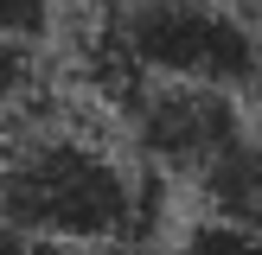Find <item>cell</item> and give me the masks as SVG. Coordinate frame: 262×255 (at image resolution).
<instances>
[{
    "label": "cell",
    "mask_w": 262,
    "mask_h": 255,
    "mask_svg": "<svg viewBox=\"0 0 262 255\" xmlns=\"http://www.w3.org/2000/svg\"><path fill=\"white\" fill-rule=\"evenodd\" d=\"M154 178L135 153L64 121L58 102L0 121V217L51 242H141Z\"/></svg>",
    "instance_id": "obj_1"
},
{
    "label": "cell",
    "mask_w": 262,
    "mask_h": 255,
    "mask_svg": "<svg viewBox=\"0 0 262 255\" xmlns=\"http://www.w3.org/2000/svg\"><path fill=\"white\" fill-rule=\"evenodd\" d=\"M90 70L109 76V102L128 76L217 83L243 102L262 96V26L243 0H109L90 32Z\"/></svg>",
    "instance_id": "obj_2"
},
{
    "label": "cell",
    "mask_w": 262,
    "mask_h": 255,
    "mask_svg": "<svg viewBox=\"0 0 262 255\" xmlns=\"http://www.w3.org/2000/svg\"><path fill=\"white\" fill-rule=\"evenodd\" d=\"M122 140L147 172L192 178L199 185L243 134H250V102L217 83H173V76H128L122 96Z\"/></svg>",
    "instance_id": "obj_3"
},
{
    "label": "cell",
    "mask_w": 262,
    "mask_h": 255,
    "mask_svg": "<svg viewBox=\"0 0 262 255\" xmlns=\"http://www.w3.org/2000/svg\"><path fill=\"white\" fill-rule=\"evenodd\" d=\"M199 198H205V211L262 230V128H250V134L199 178Z\"/></svg>",
    "instance_id": "obj_4"
},
{
    "label": "cell",
    "mask_w": 262,
    "mask_h": 255,
    "mask_svg": "<svg viewBox=\"0 0 262 255\" xmlns=\"http://www.w3.org/2000/svg\"><path fill=\"white\" fill-rule=\"evenodd\" d=\"M51 109V64L32 38H0V121Z\"/></svg>",
    "instance_id": "obj_5"
},
{
    "label": "cell",
    "mask_w": 262,
    "mask_h": 255,
    "mask_svg": "<svg viewBox=\"0 0 262 255\" xmlns=\"http://www.w3.org/2000/svg\"><path fill=\"white\" fill-rule=\"evenodd\" d=\"M173 255H262V230L217 217V211H199L173 230Z\"/></svg>",
    "instance_id": "obj_6"
},
{
    "label": "cell",
    "mask_w": 262,
    "mask_h": 255,
    "mask_svg": "<svg viewBox=\"0 0 262 255\" xmlns=\"http://www.w3.org/2000/svg\"><path fill=\"white\" fill-rule=\"evenodd\" d=\"M0 255H147L141 242H51L32 230H13L0 217Z\"/></svg>",
    "instance_id": "obj_7"
},
{
    "label": "cell",
    "mask_w": 262,
    "mask_h": 255,
    "mask_svg": "<svg viewBox=\"0 0 262 255\" xmlns=\"http://www.w3.org/2000/svg\"><path fill=\"white\" fill-rule=\"evenodd\" d=\"M64 19V0H0V38H32V45H51Z\"/></svg>",
    "instance_id": "obj_8"
},
{
    "label": "cell",
    "mask_w": 262,
    "mask_h": 255,
    "mask_svg": "<svg viewBox=\"0 0 262 255\" xmlns=\"http://www.w3.org/2000/svg\"><path fill=\"white\" fill-rule=\"evenodd\" d=\"M243 7H250V0H243Z\"/></svg>",
    "instance_id": "obj_9"
}]
</instances>
